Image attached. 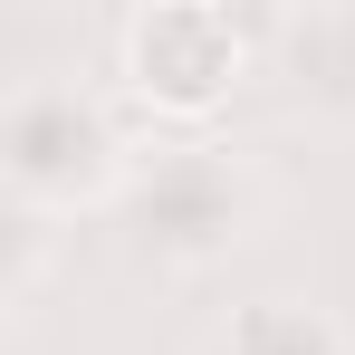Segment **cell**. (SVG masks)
Wrapping results in <instances>:
<instances>
[{
  "label": "cell",
  "instance_id": "1",
  "mask_svg": "<svg viewBox=\"0 0 355 355\" xmlns=\"http://www.w3.org/2000/svg\"><path fill=\"white\" fill-rule=\"evenodd\" d=\"M154 144L164 135L116 96V77L19 67L10 96H0V192L39 231H58V221H116Z\"/></svg>",
  "mask_w": 355,
  "mask_h": 355
},
{
  "label": "cell",
  "instance_id": "2",
  "mask_svg": "<svg viewBox=\"0 0 355 355\" xmlns=\"http://www.w3.org/2000/svg\"><path fill=\"white\" fill-rule=\"evenodd\" d=\"M269 211H279L269 154H250L231 135H164L116 221L154 269H221V259H240L259 240Z\"/></svg>",
  "mask_w": 355,
  "mask_h": 355
},
{
  "label": "cell",
  "instance_id": "3",
  "mask_svg": "<svg viewBox=\"0 0 355 355\" xmlns=\"http://www.w3.org/2000/svg\"><path fill=\"white\" fill-rule=\"evenodd\" d=\"M106 77L154 135H221V106L259 77V19L221 0H144L116 19Z\"/></svg>",
  "mask_w": 355,
  "mask_h": 355
},
{
  "label": "cell",
  "instance_id": "4",
  "mask_svg": "<svg viewBox=\"0 0 355 355\" xmlns=\"http://www.w3.org/2000/svg\"><path fill=\"white\" fill-rule=\"evenodd\" d=\"M259 77H279V96L307 125H355V10L259 19Z\"/></svg>",
  "mask_w": 355,
  "mask_h": 355
},
{
  "label": "cell",
  "instance_id": "5",
  "mask_svg": "<svg viewBox=\"0 0 355 355\" xmlns=\"http://www.w3.org/2000/svg\"><path fill=\"white\" fill-rule=\"evenodd\" d=\"M192 355H355L346 317L336 307H317V297H240V307H221L202 336H192Z\"/></svg>",
  "mask_w": 355,
  "mask_h": 355
}]
</instances>
